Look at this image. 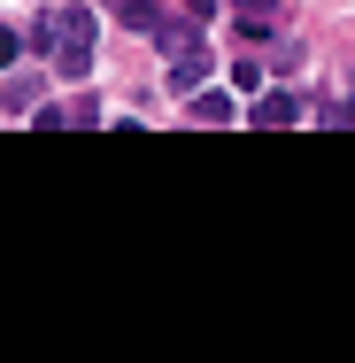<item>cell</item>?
<instances>
[{
	"label": "cell",
	"mask_w": 355,
	"mask_h": 363,
	"mask_svg": "<svg viewBox=\"0 0 355 363\" xmlns=\"http://www.w3.org/2000/svg\"><path fill=\"white\" fill-rule=\"evenodd\" d=\"M162 47H170V93H178V101L201 93V77H209V47H201L193 31H162Z\"/></svg>",
	"instance_id": "obj_2"
},
{
	"label": "cell",
	"mask_w": 355,
	"mask_h": 363,
	"mask_svg": "<svg viewBox=\"0 0 355 363\" xmlns=\"http://www.w3.org/2000/svg\"><path fill=\"white\" fill-rule=\"evenodd\" d=\"M216 8H224V0H186V16H216Z\"/></svg>",
	"instance_id": "obj_9"
},
{
	"label": "cell",
	"mask_w": 355,
	"mask_h": 363,
	"mask_svg": "<svg viewBox=\"0 0 355 363\" xmlns=\"http://www.w3.org/2000/svg\"><path fill=\"white\" fill-rule=\"evenodd\" d=\"M39 47H47L55 77H85V70H93V8H62V16H47Z\"/></svg>",
	"instance_id": "obj_1"
},
{
	"label": "cell",
	"mask_w": 355,
	"mask_h": 363,
	"mask_svg": "<svg viewBox=\"0 0 355 363\" xmlns=\"http://www.w3.org/2000/svg\"><path fill=\"white\" fill-rule=\"evenodd\" d=\"M325 124H340V132H348V124H355V101H332V108H325Z\"/></svg>",
	"instance_id": "obj_8"
},
{
	"label": "cell",
	"mask_w": 355,
	"mask_h": 363,
	"mask_svg": "<svg viewBox=\"0 0 355 363\" xmlns=\"http://www.w3.org/2000/svg\"><path fill=\"white\" fill-rule=\"evenodd\" d=\"M186 116H193V124H232V101L201 85V93H186Z\"/></svg>",
	"instance_id": "obj_6"
},
{
	"label": "cell",
	"mask_w": 355,
	"mask_h": 363,
	"mask_svg": "<svg viewBox=\"0 0 355 363\" xmlns=\"http://www.w3.org/2000/svg\"><path fill=\"white\" fill-rule=\"evenodd\" d=\"M108 16H116V23H132V31H170L154 0H108Z\"/></svg>",
	"instance_id": "obj_5"
},
{
	"label": "cell",
	"mask_w": 355,
	"mask_h": 363,
	"mask_svg": "<svg viewBox=\"0 0 355 363\" xmlns=\"http://www.w3.org/2000/svg\"><path fill=\"white\" fill-rule=\"evenodd\" d=\"M232 85H240V93H255V85H263V62H255V55H240V62H232Z\"/></svg>",
	"instance_id": "obj_7"
},
{
	"label": "cell",
	"mask_w": 355,
	"mask_h": 363,
	"mask_svg": "<svg viewBox=\"0 0 355 363\" xmlns=\"http://www.w3.org/2000/svg\"><path fill=\"white\" fill-rule=\"evenodd\" d=\"M232 23H240V39H271L286 23V0H232Z\"/></svg>",
	"instance_id": "obj_3"
},
{
	"label": "cell",
	"mask_w": 355,
	"mask_h": 363,
	"mask_svg": "<svg viewBox=\"0 0 355 363\" xmlns=\"http://www.w3.org/2000/svg\"><path fill=\"white\" fill-rule=\"evenodd\" d=\"M293 116H301V101H293V93H263V101L247 108V124H263V132H278V124H293Z\"/></svg>",
	"instance_id": "obj_4"
}]
</instances>
